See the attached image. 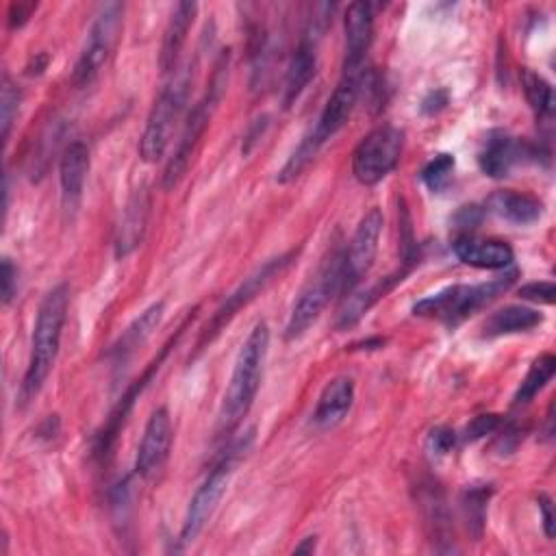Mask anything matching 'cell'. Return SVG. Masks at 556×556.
Masks as SVG:
<instances>
[{"label":"cell","mask_w":556,"mask_h":556,"mask_svg":"<svg viewBox=\"0 0 556 556\" xmlns=\"http://www.w3.org/2000/svg\"><path fill=\"white\" fill-rule=\"evenodd\" d=\"M452 248L465 265L478 269H506L515 258V252L508 243L497 239H478L473 235L456 237Z\"/></svg>","instance_id":"2e32d148"},{"label":"cell","mask_w":556,"mask_h":556,"mask_svg":"<svg viewBox=\"0 0 556 556\" xmlns=\"http://www.w3.org/2000/svg\"><path fill=\"white\" fill-rule=\"evenodd\" d=\"M148 213H150V198L146 189H137L124 208V215L117 226L115 235V254L117 256H128L143 239L146 224H148Z\"/></svg>","instance_id":"d6986e66"},{"label":"cell","mask_w":556,"mask_h":556,"mask_svg":"<svg viewBox=\"0 0 556 556\" xmlns=\"http://www.w3.org/2000/svg\"><path fill=\"white\" fill-rule=\"evenodd\" d=\"M345 59L343 70H363L374 37V11L369 2H352L343 15Z\"/></svg>","instance_id":"9a60e30c"},{"label":"cell","mask_w":556,"mask_h":556,"mask_svg":"<svg viewBox=\"0 0 556 556\" xmlns=\"http://www.w3.org/2000/svg\"><path fill=\"white\" fill-rule=\"evenodd\" d=\"M195 9H198L195 2H178L176 9L172 11V17H169L165 35H163L161 56H159V65H161L163 74H172L178 67V56L187 41L189 28L193 24Z\"/></svg>","instance_id":"ffe728a7"},{"label":"cell","mask_w":556,"mask_h":556,"mask_svg":"<svg viewBox=\"0 0 556 556\" xmlns=\"http://www.w3.org/2000/svg\"><path fill=\"white\" fill-rule=\"evenodd\" d=\"M554 295H556L554 282H528L519 289V298L530 302H541V304H552Z\"/></svg>","instance_id":"4dcf8cb0"},{"label":"cell","mask_w":556,"mask_h":556,"mask_svg":"<svg viewBox=\"0 0 556 556\" xmlns=\"http://www.w3.org/2000/svg\"><path fill=\"white\" fill-rule=\"evenodd\" d=\"M491 493H493L491 484H471L469 489H465V493L460 497V508H463L465 526H467L469 534L476 541L482 536V530H484L486 504H489Z\"/></svg>","instance_id":"484cf974"},{"label":"cell","mask_w":556,"mask_h":556,"mask_svg":"<svg viewBox=\"0 0 556 556\" xmlns=\"http://www.w3.org/2000/svg\"><path fill=\"white\" fill-rule=\"evenodd\" d=\"M17 106H20V91L13 85V80L4 74L2 76V89H0V111H2L0 124H2V139L4 141L9 139V132H11V126H13V117L17 115Z\"/></svg>","instance_id":"f1b7e54d"},{"label":"cell","mask_w":556,"mask_h":556,"mask_svg":"<svg viewBox=\"0 0 556 556\" xmlns=\"http://www.w3.org/2000/svg\"><path fill=\"white\" fill-rule=\"evenodd\" d=\"M189 87H191V67L189 65L180 70L176 67L172 72V80L161 89L159 98L154 100L150 115L146 119L143 135L139 139V156L146 163H156L159 159H163L169 146L174 124L187 102Z\"/></svg>","instance_id":"5b68a950"},{"label":"cell","mask_w":556,"mask_h":556,"mask_svg":"<svg viewBox=\"0 0 556 556\" xmlns=\"http://www.w3.org/2000/svg\"><path fill=\"white\" fill-rule=\"evenodd\" d=\"M17 293V269L9 256L2 258V302L11 304Z\"/></svg>","instance_id":"1f68e13d"},{"label":"cell","mask_w":556,"mask_h":556,"mask_svg":"<svg viewBox=\"0 0 556 556\" xmlns=\"http://www.w3.org/2000/svg\"><path fill=\"white\" fill-rule=\"evenodd\" d=\"M539 154L541 150L523 139L510 137L506 132H493L484 141L478 154V163L486 176L504 178L513 172V167L528 161H539Z\"/></svg>","instance_id":"4fadbf2b"},{"label":"cell","mask_w":556,"mask_h":556,"mask_svg":"<svg viewBox=\"0 0 556 556\" xmlns=\"http://www.w3.org/2000/svg\"><path fill=\"white\" fill-rule=\"evenodd\" d=\"M295 258V252H287V254H280L276 258H269L265 265H261L254 274H250L228 298L226 302L215 311V315L211 317V321L206 324V328L202 330V339H200V348L204 343H211L219 330L237 315V311H241V306L250 304L276 276H280L289 265L291 261Z\"/></svg>","instance_id":"30bf717a"},{"label":"cell","mask_w":556,"mask_h":556,"mask_svg":"<svg viewBox=\"0 0 556 556\" xmlns=\"http://www.w3.org/2000/svg\"><path fill=\"white\" fill-rule=\"evenodd\" d=\"M363 85H365V67L341 72V78H339L334 91L330 93L315 128L308 130L321 146L345 126V122L350 119V115L356 106V100L363 91Z\"/></svg>","instance_id":"7c38bea8"},{"label":"cell","mask_w":556,"mask_h":556,"mask_svg":"<svg viewBox=\"0 0 556 556\" xmlns=\"http://www.w3.org/2000/svg\"><path fill=\"white\" fill-rule=\"evenodd\" d=\"M539 508L543 515V530H545L547 539H552L554 536V515H552V500L545 493L539 495Z\"/></svg>","instance_id":"e575fe53"},{"label":"cell","mask_w":556,"mask_h":556,"mask_svg":"<svg viewBox=\"0 0 556 556\" xmlns=\"http://www.w3.org/2000/svg\"><path fill=\"white\" fill-rule=\"evenodd\" d=\"M500 417L497 415H478L473 417L467 426H465V432H463V439L465 441H478L491 432H495L500 428Z\"/></svg>","instance_id":"f546056e"},{"label":"cell","mask_w":556,"mask_h":556,"mask_svg":"<svg viewBox=\"0 0 556 556\" xmlns=\"http://www.w3.org/2000/svg\"><path fill=\"white\" fill-rule=\"evenodd\" d=\"M543 321V315L528 306H504L491 313L484 321V337H502L515 332H528Z\"/></svg>","instance_id":"cb8c5ba5"},{"label":"cell","mask_w":556,"mask_h":556,"mask_svg":"<svg viewBox=\"0 0 556 556\" xmlns=\"http://www.w3.org/2000/svg\"><path fill=\"white\" fill-rule=\"evenodd\" d=\"M172 419L167 408H156L152 410L146 428H143V437L139 441L137 447V458H135V471L139 478L150 480L154 478L161 467L165 465L167 456H169V447H172Z\"/></svg>","instance_id":"5bb4252c"},{"label":"cell","mask_w":556,"mask_h":556,"mask_svg":"<svg viewBox=\"0 0 556 556\" xmlns=\"http://www.w3.org/2000/svg\"><path fill=\"white\" fill-rule=\"evenodd\" d=\"M445 104H447V93L443 89H437V91H430L426 96V100L421 102V111L432 115V113H439Z\"/></svg>","instance_id":"836d02e7"},{"label":"cell","mask_w":556,"mask_h":556,"mask_svg":"<svg viewBox=\"0 0 556 556\" xmlns=\"http://www.w3.org/2000/svg\"><path fill=\"white\" fill-rule=\"evenodd\" d=\"M315 543H317V536H306L300 545H295V552L298 554H313V549H315Z\"/></svg>","instance_id":"8d00e7d4"},{"label":"cell","mask_w":556,"mask_h":556,"mask_svg":"<svg viewBox=\"0 0 556 556\" xmlns=\"http://www.w3.org/2000/svg\"><path fill=\"white\" fill-rule=\"evenodd\" d=\"M89 172V150L83 141H72L65 146L59 163L61 200L65 211H74L83 198L85 180Z\"/></svg>","instance_id":"e0dca14e"},{"label":"cell","mask_w":556,"mask_h":556,"mask_svg":"<svg viewBox=\"0 0 556 556\" xmlns=\"http://www.w3.org/2000/svg\"><path fill=\"white\" fill-rule=\"evenodd\" d=\"M163 313H165V304L154 302L122 332V337L117 339V343L111 350V356L115 358L117 365L126 363L135 354V350L146 343V339L152 334V330L161 324Z\"/></svg>","instance_id":"603a6c76"},{"label":"cell","mask_w":556,"mask_h":556,"mask_svg":"<svg viewBox=\"0 0 556 556\" xmlns=\"http://www.w3.org/2000/svg\"><path fill=\"white\" fill-rule=\"evenodd\" d=\"M554 371H556V358L552 354H541L539 358H534V363L530 365L528 374L523 376L513 397V406H526L528 402H532L534 395L543 391V387L552 380Z\"/></svg>","instance_id":"d4e9b609"},{"label":"cell","mask_w":556,"mask_h":556,"mask_svg":"<svg viewBox=\"0 0 556 556\" xmlns=\"http://www.w3.org/2000/svg\"><path fill=\"white\" fill-rule=\"evenodd\" d=\"M67 304H70L67 285H56L54 289H50L39 304L35 326H33L28 367L20 387L22 404L30 402L41 391L48 374L54 367L65 317H67Z\"/></svg>","instance_id":"7a4b0ae2"},{"label":"cell","mask_w":556,"mask_h":556,"mask_svg":"<svg viewBox=\"0 0 556 556\" xmlns=\"http://www.w3.org/2000/svg\"><path fill=\"white\" fill-rule=\"evenodd\" d=\"M35 9V4H24V2H13L11 4V11H9V26L11 28H15V26H22L26 20H28V15H30V11Z\"/></svg>","instance_id":"d590c367"},{"label":"cell","mask_w":556,"mask_h":556,"mask_svg":"<svg viewBox=\"0 0 556 556\" xmlns=\"http://www.w3.org/2000/svg\"><path fill=\"white\" fill-rule=\"evenodd\" d=\"M382 213L380 208H371L363 215L358 222L348 248L343 250V263H341V293H350L356 289V285L363 280V276L374 265L378 241L382 232Z\"/></svg>","instance_id":"8fae6325"},{"label":"cell","mask_w":556,"mask_h":556,"mask_svg":"<svg viewBox=\"0 0 556 556\" xmlns=\"http://www.w3.org/2000/svg\"><path fill=\"white\" fill-rule=\"evenodd\" d=\"M408 269H400L397 274L393 276H387L361 291H350L345 295V302L343 306L339 308V315H337V328H350L354 326L380 298H384L404 276H406Z\"/></svg>","instance_id":"44dd1931"},{"label":"cell","mask_w":556,"mask_h":556,"mask_svg":"<svg viewBox=\"0 0 556 556\" xmlns=\"http://www.w3.org/2000/svg\"><path fill=\"white\" fill-rule=\"evenodd\" d=\"M454 165H456V161H454L452 154H447V152L437 154V156L430 159V161L426 163V167L421 169V180H424V185H426L432 193L443 191V189L450 185V180H452Z\"/></svg>","instance_id":"83f0119b"},{"label":"cell","mask_w":556,"mask_h":556,"mask_svg":"<svg viewBox=\"0 0 556 556\" xmlns=\"http://www.w3.org/2000/svg\"><path fill=\"white\" fill-rule=\"evenodd\" d=\"M341 263L343 252H330V256L321 263L317 274L300 291L285 328V337L289 341L302 337L317 321L330 298L334 293H341Z\"/></svg>","instance_id":"52a82bcc"},{"label":"cell","mask_w":556,"mask_h":556,"mask_svg":"<svg viewBox=\"0 0 556 556\" xmlns=\"http://www.w3.org/2000/svg\"><path fill=\"white\" fill-rule=\"evenodd\" d=\"M354 402V380L350 376L332 378L319 393L313 421L317 428L328 430L343 421Z\"/></svg>","instance_id":"ac0fdd59"},{"label":"cell","mask_w":556,"mask_h":556,"mask_svg":"<svg viewBox=\"0 0 556 556\" xmlns=\"http://www.w3.org/2000/svg\"><path fill=\"white\" fill-rule=\"evenodd\" d=\"M454 441H456V434L450 428H434L428 437V443L437 454H447L454 447Z\"/></svg>","instance_id":"d6a6232c"},{"label":"cell","mask_w":556,"mask_h":556,"mask_svg":"<svg viewBox=\"0 0 556 556\" xmlns=\"http://www.w3.org/2000/svg\"><path fill=\"white\" fill-rule=\"evenodd\" d=\"M226 74H228V54L222 56L215 74H213V80L204 93V98L193 104V109L189 111L187 115V122L182 126V132H180V139H178V146L165 167V174H163V187L165 189H174L178 185V180L185 176L195 150H198V143L208 126V119L213 115V109L215 104L219 102L222 98V91L226 87Z\"/></svg>","instance_id":"8992f818"},{"label":"cell","mask_w":556,"mask_h":556,"mask_svg":"<svg viewBox=\"0 0 556 556\" xmlns=\"http://www.w3.org/2000/svg\"><path fill=\"white\" fill-rule=\"evenodd\" d=\"M254 439V430H248L243 437L235 439L224 454L217 458V463L211 467V471L206 473V478L202 480V484L195 489L193 497L189 500L185 519H182V528H180V545H189L198 539V534L204 530L206 521L211 519L213 510L217 508L222 495L228 489V482L239 465V460L245 456V452L250 450Z\"/></svg>","instance_id":"3957f363"},{"label":"cell","mask_w":556,"mask_h":556,"mask_svg":"<svg viewBox=\"0 0 556 556\" xmlns=\"http://www.w3.org/2000/svg\"><path fill=\"white\" fill-rule=\"evenodd\" d=\"M515 278H517V269H510L504 276H495L486 282L445 287L428 298H421L413 306V313L419 317L439 319L447 326H458L469 315H473L476 311L486 306L491 300L502 295L515 282Z\"/></svg>","instance_id":"277c9868"},{"label":"cell","mask_w":556,"mask_h":556,"mask_svg":"<svg viewBox=\"0 0 556 556\" xmlns=\"http://www.w3.org/2000/svg\"><path fill=\"white\" fill-rule=\"evenodd\" d=\"M404 148V132L391 124L369 130L352 152V174L361 185L380 182L397 165Z\"/></svg>","instance_id":"ba28073f"},{"label":"cell","mask_w":556,"mask_h":556,"mask_svg":"<svg viewBox=\"0 0 556 556\" xmlns=\"http://www.w3.org/2000/svg\"><path fill=\"white\" fill-rule=\"evenodd\" d=\"M489 211L500 215L510 224H534L543 215V204L539 198L519 191H497L489 198Z\"/></svg>","instance_id":"7402d4cb"},{"label":"cell","mask_w":556,"mask_h":556,"mask_svg":"<svg viewBox=\"0 0 556 556\" xmlns=\"http://www.w3.org/2000/svg\"><path fill=\"white\" fill-rule=\"evenodd\" d=\"M267 348L269 328L265 321H256L235 358V367L217 415V437L230 434L252 408L256 391L261 387Z\"/></svg>","instance_id":"6da1fadb"},{"label":"cell","mask_w":556,"mask_h":556,"mask_svg":"<svg viewBox=\"0 0 556 556\" xmlns=\"http://www.w3.org/2000/svg\"><path fill=\"white\" fill-rule=\"evenodd\" d=\"M119 28H122V4L117 2L104 4L89 28L83 52L74 65L72 80L76 87H87L100 76V72L104 70L106 61L113 54V48L119 37Z\"/></svg>","instance_id":"9c48e42d"},{"label":"cell","mask_w":556,"mask_h":556,"mask_svg":"<svg viewBox=\"0 0 556 556\" xmlns=\"http://www.w3.org/2000/svg\"><path fill=\"white\" fill-rule=\"evenodd\" d=\"M521 83H523L526 98H528L532 111L536 113V117L549 119L552 113H554V89H552V85L541 74H536L532 70L521 72Z\"/></svg>","instance_id":"4316f807"}]
</instances>
